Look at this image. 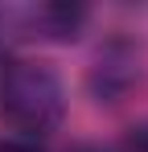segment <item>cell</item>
I'll return each instance as SVG.
<instances>
[{
	"mask_svg": "<svg viewBox=\"0 0 148 152\" xmlns=\"http://www.w3.org/2000/svg\"><path fill=\"white\" fill-rule=\"evenodd\" d=\"M0 115L21 140H45L58 132L66 115V91L62 78L49 70L45 62L17 58L0 70Z\"/></svg>",
	"mask_w": 148,
	"mask_h": 152,
	"instance_id": "1",
	"label": "cell"
},
{
	"mask_svg": "<svg viewBox=\"0 0 148 152\" xmlns=\"http://www.w3.org/2000/svg\"><path fill=\"white\" fill-rule=\"evenodd\" d=\"M82 25L78 4H25L0 8V29H12L17 37H74Z\"/></svg>",
	"mask_w": 148,
	"mask_h": 152,
	"instance_id": "2",
	"label": "cell"
},
{
	"mask_svg": "<svg viewBox=\"0 0 148 152\" xmlns=\"http://www.w3.org/2000/svg\"><path fill=\"white\" fill-rule=\"evenodd\" d=\"M78 152H148V124H140V127H127L119 140H107V144H91V148H78Z\"/></svg>",
	"mask_w": 148,
	"mask_h": 152,
	"instance_id": "3",
	"label": "cell"
},
{
	"mask_svg": "<svg viewBox=\"0 0 148 152\" xmlns=\"http://www.w3.org/2000/svg\"><path fill=\"white\" fill-rule=\"evenodd\" d=\"M0 152H41L37 140H21V136H8V140H0Z\"/></svg>",
	"mask_w": 148,
	"mask_h": 152,
	"instance_id": "4",
	"label": "cell"
}]
</instances>
